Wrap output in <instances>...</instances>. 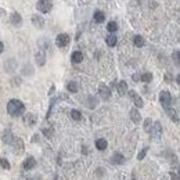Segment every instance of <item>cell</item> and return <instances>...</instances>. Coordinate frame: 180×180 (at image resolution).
Masks as SVG:
<instances>
[{"instance_id": "cell-1", "label": "cell", "mask_w": 180, "mask_h": 180, "mask_svg": "<svg viewBox=\"0 0 180 180\" xmlns=\"http://www.w3.org/2000/svg\"><path fill=\"white\" fill-rule=\"evenodd\" d=\"M24 111H25V105H24L22 101L13 98L7 103V112L11 116H20L24 114Z\"/></svg>"}, {"instance_id": "cell-2", "label": "cell", "mask_w": 180, "mask_h": 180, "mask_svg": "<svg viewBox=\"0 0 180 180\" xmlns=\"http://www.w3.org/2000/svg\"><path fill=\"white\" fill-rule=\"evenodd\" d=\"M36 8L40 11V13H49V11L53 8V2L51 0H38V3H36Z\"/></svg>"}, {"instance_id": "cell-3", "label": "cell", "mask_w": 180, "mask_h": 180, "mask_svg": "<svg viewBox=\"0 0 180 180\" xmlns=\"http://www.w3.org/2000/svg\"><path fill=\"white\" fill-rule=\"evenodd\" d=\"M159 101H161L162 107L165 108H170V104H172V96H170V93L168 92V90H164V92H161V94H159Z\"/></svg>"}, {"instance_id": "cell-4", "label": "cell", "mask_w": 180, "mask_h": 180, "mask_svg": "<svg viewBox=\"0 0 180 180\" xmlns=\"http://www.w3.org/2000/svg\"><path fill=\"white\" fill-rule=\"evenodd\" d=\"M69 40H71V38H69L68 33H60L56 38V46L60 47V49H64L69 44Z\"/></svg>"}, {"instance_id": "cell-5", "label": "cell", "mask_w": 180, "mask_h": 180, "mask_svg": "<svg viewBox=\"0 0 180 180\" xmlns=\"http://www.w3.org/2000/svg\"><path fill=\"white\" fill-rule=\"evenodd\" d=\"M150 133H151V136L154 137L155 140H158L159 137L162 136V125L159 122H154V123H152V126H151Z\"/></svg>"}, {"instance_id": "cell-6", "label": "cell", "mask_w": 180, "mask_h": 180, "mask_svg": "<svg viewBox=\"0 0 180 180\" xmlns=\"http://www.w3.org/2000/svg\"><path fill=\"white\" fill-rule=\"evenodd\" d=\"M129 92V97H130V100L133 101V104L136 105V107H143L144 105V101H143V98L139 96V94L134 92V90H128Z\"/></svg>"}, {"instance_id": "cell-7", "label": "cell", "mask_w": 180, "mask_h": 180, "mask_svg": "<svg viewBox=\"0 0 180 180\" xmlns=\"http://www.w3.org/2000/svg\"><path fill=\"white\" fill-rule=\"evenodd\" d=\"M36 122H38V118H36L35 114H32V112H28V114H25V115H24V123H25L26 126H35Z\"/></svg>"}, {"instance_id": "cell-8", "label": "cell", "mask_w": 180, "mask_h": 180, "mask_svg": "<svg viewBox=\"0 0 180 180\" xmlns=\"http://www.w3.org/2000/svg\"><path fill=\"white\" fill-rule=\"evenodd\" d=\"M98 93H100L103 100H108V98L111 97V89L108 86H105V85H101L100 89H98Z\"/></svg>"}, {"instance_id": "cell-9", "label": "cell", "mask_w": 180, "mask_h": 180, "mask_svg": "<svg viewBox=\"0 0 180 180\" xmlns=\"http://www.w3.org/2000/svg\"><path fill=\"white\" fill-rule=\"evenodd\" d=\"M32 24L36 26V28H43L44 26V18L42 15H38V14H33L32 15Z\"/></svg>"}, {"instance_id": "cell-10", "label": "cell", "mask_w": 180, "mask_h": 180, "mask_svg": "<svg viewBox=\"0 0 180 180\" xmlns=\"http://www.w3.org/2000/svg\"><path fill=\"white\" fill-rule=\"evenodd\" d=\"M2 140H3V143H7V144L13 143V140H14V136H13V133H11L10 129L3 130V133H2Z\"/></svg>"}, {"instance_id": "cell-11", "label": "cell", "mask_w": 180, "mask_h": 180, "mask_svg": "<svg viewBox=\"0 0 180 180\" xmlns=\"http://www.w3.org/2000/svg\"><path fill=\"white\" fill-rule=\"evenodd\" d=\"M24 169L25 170H31V169H33L36 166V159L33 158V157H28V158L25 159V162H24Z\"/></svg>"}, {"instance_id": "cell-12", "label": "cell", "mask_w": 180, "mask_h": 180, "mask_svg": "<svg viewBox=\"0 0 180 180\" xmlns=\"http://www.w3.org/2000/svg\"><path fill=\"white\" fill-rule=\"evenodd\" d=\"M35 60H36V64L38 65H44V62H46V54H44L43 50H39L38 53H36L35 56Z\"/></svg>"}, {"instance_id": "cell-13", "label": "cell", "mask_w": 180, "mask_h": 180, "mask_svg": "<svg viewBox=\"0 0 180 180\" xmlns=\"http://www.w3.org/2000/svg\"><path fill=\"white\" fill-rule=\"evenodd\" d=\"M116 90H118V93L119 96H125L126 93H128V83L125 82V80H121V82L116 85Z\"/></svg>"}, {"instance_id": "cell-14", "label": "cell", "mask_w": 180, "mask_h": 180, "mask_svg": "<svg viewBox=\"0 0 180 180\" xmlns=\"http://www.w3.org/2000/svg\"><path fill=\"white\" fill-rule=\"evenodd\" d=\"M10 21H11V24H13V25H15V26L21 25V24H22L21 14H20V13H13V14H11V17H10Z\"/></svg>"}, {"instance_id": "cell-15", "label": "cell", "mask_w": 180, "mask_h": 180, "mask_svg": "<svg viewBox=\"0 0 180 180\" xmlns=\"http://www.w3.org/2000/svg\"><path fill=\"white\" fill-rule=\"evenodd\" d=\"M123 162H125V158H123V155L119 154V152H115V154L111 157V164H114V165H121Z\"/></svg>"}, {"instance_id": "cell-16", "label": "cell", "mask_w": 180, "mask_h": 180, "mask_svg": "<svg viewBox=\"0 0 180 180\" xmlns=\"http://www.w3.org/2000/svg\"><path fill=\"white\" fill-rule=\"evenodd\" d=\"M130 118H132V121H133L134 123H140L141 115H140V112H139L137 108H132V110H130Z\"/></svg>"}, {"instance_id": "cell-17", "label": "cell", "mask_w": 180, "mask_h": 180, "mask_svg": "<svg viewBox=\"0 0 180 180\" xmlns=\"http://www.w3.org/2000/svg\"><path fill=\"white\" fill-rule=\"evenodd\" d=\"M71 61L74 62V64H79V62L83 61V54L82 51H74L71 56Z\"/></svg>"}, {"instance_id": "cell-18", "label": "cell", "mask_w": 180, "mask_h": 180, "mask_svg": "<svg viewBox=\"0 0 180 180\" xmlns=\"http://www.w3.org/2000/svg\"><path fill=\"white\" fill-rule=\"evenodd\" d=\"M85 103H86V105L89 108H96L97 107V104H98V100L94 97V96H87Z\"/></svg>"}, {"instance_id": "cell-19", "label": "cell", "mask_w": 180, "mask_h": 180, "mask_svg": "<svg viewBox=\"0 0 180 180\" xmlns=\"http://www.w3.org/2000/svg\"><path fill=\"white\" fill-rule=\"evenodd\" d=\"M93 18H94V21L96 22H98V24H101V22H104L105 21V14L103 13V11H94V15H93Z\"/></svg>"}, {"instance_id": "cell-20", "label": "cell", "mask_w": 180, "mask_h": 180, "mask_svg": "<svg viewBox=\"0 0 180 180\" xmlns=\"http://www.w3.org/2000/svg\"><path fill=\"white\" fill-rule=\"evenodd\" d=\"M108 143L105 139H98V140H96V147H97V150H100V151H104L105 148H107Z\"/></svg>"}, {"instance_id": "cell-21", "label": "cell", "mask_w": 180, "mask_h": 180, "mask_svg": "<svg viewBox=\"0 0 180 180\" xmlns=\"http://www.w3.org/2000/svg\"><path fill=\"white\" fill-rule=\"evenodd\" d=\"M166 114L169 115V118L175 122H179V116H177V112L173 110V108H166Z\"/></svg>"}, {"instance_id": "cell-22", "label": "cell", "mask_w": 180, "mask_h": 180, "mask_svg": "<svg viewBox=\"0 0 180 180\" xmlns=\"http://www.w3.org/2000/svg\"><path fill=\"white\" fill-rule=\"evenodd\" d=\"M133 43H134V46H136V47H143L144 44H146V40H144V38H143V36L137 35V36H134Z\"/></svg>"}, {"instance_id": "cell-23", "label": "cell", "mask_w": 180, "mask_h": 180, "mask_svg": "<svg viewBox=\"0 0 180 180\" xmlns=\"http://www.w3.org/2000/svg\"><path fill=\"white\" fill-rule=\"evenodd\" d=\"M67 89H68V92H71V93H76V92L79 90V86H78L76 82L71 80V82H68V85H67Z\"/></svg>"}, {"instance_id": "cell-24", "label": "cell", "mask_w": 180, "mask_h": 180, "mask_svg": "<svg viewBox=\"0 0 180 180\" xmlns=\"http://www.w3.org/2000/svg\"><path fill=\"white\" fill-rule=\"evenodd\" d=\"M105 42H107V44H108L110 47H114L116 43H118V38H116L115 35H110V36L107 38V40H105Z\"/></svg>"}, {"instance_id": "cell-25", "label": "cell", "mask_w": 180, "mask_h": 180, "mask_svg": "<svg viewBox=\"0 0 180 180\" xmlns=\"http://www.w3.org/2000/svg\"><path fill=\"white\" fill-rule=\"evenodd\" d=\"M107 31H110V32H111V33L116 32V31H118V24H116L115 21L108 22V24H107Z\"/></svg>"}, {"instance_id": "cell-26", "label": "cell", "mask_w": 180, "mask_h": 180, "mask_svg": "<svg viewBox=\"0 0 180 180\" xmlns=\"http://www.w3.org/2000/svg\"><path fill=\"white\" fill-rule=\"evenodd\" d=\"M140 80L144 83H150L152 80V74H150V72H146V74H143V75L140 76Z\"/></svg>"}, {"instance_id": "cell-27", "label": "cell", "mask_w": 180, "mask_h": 180, "mask_svg": "<svg viewBox=\"0 0 180 180\" xmlns=\"http://www.w3.org/2000/svg\"><path fill=\"white\" fill-rule=\"evenodd\" d=\"M71 118L74 119V121H80V118H82V114H80L78 110H72V111H71Z\"/></svg>"}, {"instance_id": "cell-28", "label": "cell", "mask_w": 180, "mask_h": 180, "mask_svg": "<svg viewBox=\"0 0 180 180\" xmlns=\"http://www.w3.org/2000/svg\"><path fill=\"white\" fill-rule=\"evenodd\" d=\"M151 126H152L151 118H147L144 121V130H146V132H150V130H151Z\"/></svg>"}, {"instance_id": "cell-29", "label": "cell", "mask_w": 180, "mask_h": 180, "mask_svg": "<svg viewBox=\"0 0 180 180\" xmlns=\"http://www.w3.org/2000/svg\"><path fill=\"white\" fill-rule=\"evenodd\" d=\"M0 166L3 168V169H10V164L6 158H0Z\"/></svg>"}, {"instance_id": "cell-30", "label": "cell", "mask_w": 180, "mask_h": 180, "mask_svg": "<svg viewBox=\"0 0 180 180\" xmlns=\"http://www.w3.org/2000/svg\"><path fill=\"white\" fill-rule=\"evenodd\" d=\"M173 58H175V64L179 67V64H180V60H179V50H175L173 51V56H172Z\"/></svg>"}, {"instance_id": "cell-31", "label": "cell", "mask_w": 180, "mask_h": 180, "mask_svg": "<svg viewBox=\"0 0 180 180\" xmlns=\"http://www.w3.org/2000/svg\"><path fill=\"white\" fill-rule=\"evenodd\" d=\"M147 151H148L147 147L143 148V150H141V152H139V155H137V159H139V161H140V159H143L144 157H146V154H147Z\"/></svg>"}, {"instance_id": "cell-32", "label": "cell", "mask_w": 180, "mask_h": 180, "mask_svg": "<svg viewBox=\"0 0 180 180\" xmlns=\"http://www.w3.org/2000/svg\"><path fill=\"white\" fill-rule=\"evenodd\" d=\"M42 132H43V133L46 134L47 137H51V136H53V130H49V129H43V130H42Z\"/></svg>"}, {"instance_id": "cell-33", "label": "cell", "mask_w": 180, "mask_h": 180, "mask_svg": "<svg viewBox=\"0 0 180 180\" xmlns=\"http://www.w3.org/2000/svg\"><path fill=\"white\" fill-rule=\"evenodd\" d=\"M3 50H4V44L2 43V42H0V54L3 53Z\"/></svg>"}, {"instance_id": "cell-34", "label": "cell", "mask_w": 180, "mask_h": 180, "mask_svg": "<svg viewBox=\"0 0 180 180\" xmlns=\"http://www.w3.org/2000/svg\"><path fill=\"white\" fill-rule=\"evenodd\" d=\"M172 180H179V177H177V173H173V175H172Z\"/></svg>"}, {"instance_id": "cell-35", "label": "cell", "mask_w": 180, "mask_h": 180, "mask_svg": "<svg viewBox=\"0 0 180 180\" xmlns=\"http://www.w3.org/2000/svg\"><path fill=\"white\" fill-rule=\"evenodd\" d=\"M133 79H134V80H140V76H139V75H134Z\"/></svg>"}, {"instance_id": "cell-36", "label": "cell", "mask_w": 180, "mask_h": 180, "mask_svg": "<svg viewBox=\"0 0 180 180\" xmlns=\"http://www.w3.org/2000/svg\"><path fill=\"white\" fill-rule=\"evenodd\" d=\"M176 83H177V85L180 83V76H177V78H176Z\"/></svg>"}, {"instance_id": "cell-37", "label": "cell", "mask_w": 180, "mask_h": 180, "mask_svg": "<svg viewBox=\"0 0 180 180\" xmlns=\"http://www.w3.org/2000/svg\"><path fill=\"white\" fill-rule=\"evenodd\" d=\"M3 14H4V10H2V8H0V17H2Z\"/></svg>"}]
</instances>
